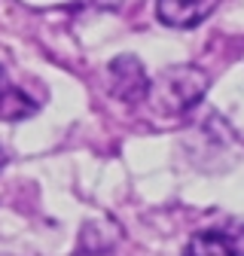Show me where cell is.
Instances as JSON below:
<instances>
[{
  "instance_id": "6da1fadb",
  "label": "cell",
  "mask_w": 244,
  "mask_h": 256,
  "mask_svg": "<svg viewBox=\"0 0 244 256\" xmlns=\"http://www.w3.org/2000/svg\"><path fill=\"white\" fill-rule=\"evenodd\" d=\"M208 92V76L198 68H168L150 86V104L159 113H186Z\"/></svg>"
},
{
  "instance_id": "7a4b0ae2",
  "label": "cell",
  "mask_w": 244,
  "mask_h": 256,
  "mask_svg": "<svg viewBox=\"0 0 244 256\" xmlns=\"http://www.w3.org/2000/svg\"><path fill=\"white\" fill-rule=\"evenodd\" d=\"M107 86L113 92V98L126 101V104H138L150 94V80H146V70L144 64L134 58V55H119L110 61L107 68Z\"/></svg>"
},
{
  "instance_id": "3957f363",
  "label": "cell",
  "mask_w": 244,
  "mask_h": 256,
  "mask_svg": "<svg viewBox=\"0 0 244 256\" xmlns=\"http://www.w3.org/2000/svg\"><path fill=\"white\" fill-rule=\"evenodd\" d=\"M183 256H244V226L196 232Z\"/></svg>"
},
{
  "instance_id": "277c9868",
  "label": "cell",
  "mask_w": 244,
  "mask_h": 256,
  "mask_svg": "<svg viewBox=\"0 0 244 256\" xmlns=\"http://www.w3.org/2000/svg\"><path fill=\"white\" fill-rule=\"evenodd\" d=\"M217 4L220 0H159L156 12L171 28H196L217 10Z\"/></svg>"
},
{
  "instance_id": "5b68a950",
  "label": "cell",
  "mask_w": 244,
  "mask_h": 256,
  "mask_svg": "<svg viewBox=\"0 0 244 256\" xmlns=\"http://www.w3.org/2000/svg\"><path fill=\"white\" fill-rule=\"evenodd\" d=\"M37 110V104L28 98V94L22 88H16L6 76V70L0 68V119H6V122H18L24 116H30Z\"/></svg>"
},
{
  "instance_id": "8992f818",
  "label": "cell",
  "mask_w": 244,
  "mask_h": 256,
  "mask_svg": "<svg viewBox=\"0 0 244 256\" xmlns=\"http://www.w3.org/2000/svg\"><path fill=\"white\" fill-rule=\"evenodd\" d=\"M4 165H6V150L0 146V168H4Z\"/></svg>"
}]
</instances>
